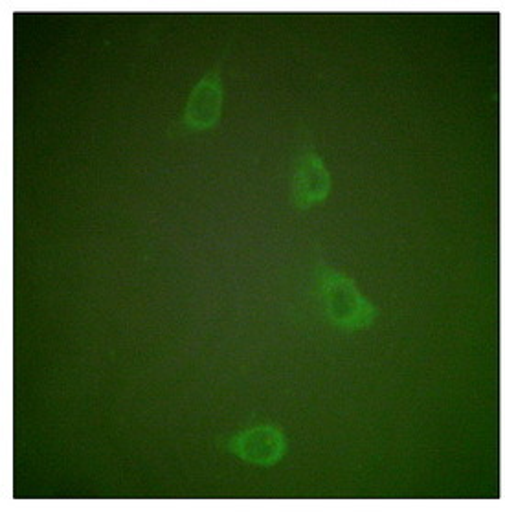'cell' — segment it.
<instances>
[{
    "label": "cell",
    "mask_w": 505,
    "mask_h": 512,
    "mask_svg": "<svg viewBox=\"0 0 505 512\" xmlns=\"http://www.w3.org/2000/svg\"><path fill=\"white\" fill-rule=\"evenodd\" d=\"M333 188L331 173L315 145L305 142L294 156L291 171V204L298 212H307L329 199Z\"/></svg>",
    "instance_id": "277c9868"
},
{
    "label": "cell",
    "mask_w": 505,
    "mask_h": 512,
    "mask_svg": "<svg viewBox=\"0 0 505 512\" xmlns=\"http://www.w3.org/2000/svg\"><path fill=\"white\" fill-rule=\"evenodd\" d=\"M219 450L232 454L247 465L276 467L289 450L287 435L274 421H258L217 439Z\"/></svg>",
    "instance_id": "3957f363"
},
{
    "label": "cell",
    "mask_w": 505,
    "mask_h": 512,
    "mask_svg": "<svg viewBox=\"0 0 505 512\" xmlns=\"http://www.w3.org/2000/svg\"><path fill=\"white\" fill-rule=\"evenodd\" d=\"M316 296L322 314L335 329L355 333L371 327L379 318V307L360 292L357 281L322 261L315 268Z\"/></svg>",
    "instance_id": "6da1fadb"
},
{
    "label": "cell",
    "mask_w": 505,
    "mask_h": 512,
    "mask_svg": "<svg viewBox=\"0 0 505 512\" xmlns=\"http://www.w3.org/2000/svg\"><path fill=\"white\" fill-rule=\"evenodd\" d=\"M226 54H228V48L223 50L214 67L208 68L201 79L191 87L188 100L177 122L169 127V136L180 138L188 134L204 133V131H212L219 125L223 105H225V87H223L221 70H223Z\"/></svg>",
    "instance_id": "7a4b0ae2"
}]
</instances>
